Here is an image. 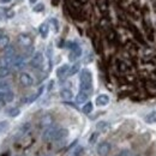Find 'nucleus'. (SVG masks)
<instances>
[{"mask_svg":"<svg viewBox=\"0 0 156 156\" xmlns=\"http://www.w3.org/2000/svg\"><path fill=\"white\" fill-rule=\"evenodd\" d=\"M89 98V94H87V93H84V91H79V94L77 95V98H76V102L77 103H85V101L88 100Z\"/></svg>","mask_w":156,"mask_h":156,"instance_id":"2eb2a0df","label":"nucleus"},{"mask_svg":"<svg viewBox=\"0 0 156 156\" xmlns=\"http://www.w3.org/2000/svg\"><path fill=\"white\" fill-rule=\"evenodd\" d=\"M43 62H44L43 54H42L41 52H36V53L34 54V57L31 58L30 65H31V67H34V69H41L42 65H43Z\"/></svg>","mask_w":156,"mask_h":156,"instance_id":"20e7f679","label":"nucleus"},{"mask_svg":"<svg viewBox=\"0 0 156 156\" xmlns=\"http://www.w3.org/2000/svg\"><path fill=\"white\" fill-rule=\"evenodd\" d=\"M83 113H85V114H89V113H91L93 112V103L91 102H87L84 106H83Z\"/></svg>","mask_w":156,"mask_h":156,"instance_id":"aec40b11","label":"nucleus"},{"mask_svg":"<svg viewBox=\"0 0 156 156\" xmlns=\"http://www.w3.org/2000/svg\"><path fill=\"white\" fill-rule=\"evenodd\" d=\"M20 85L28 88V87H31V85L34 84V79H33V77H31L29 73L22 72L20 75Z\"/></svg>","mask_w":156,"mask_h":156,"instance_id":"0eeeda50","label":"nucleus"},{"mask_svg":"<svg viewBox=\"0 0 156 156\" xmlns=\"http://www.w3.org/2000/svg\"><path fill=\"white\" fill-rule=\"evenodd\" d=\"M10 75V67H6V66H2L0 69V78L2 77H6Z\"/></svg>","mask_w":156,"mask_h":156,"instance_id":"5701e85b","label":"nucleus"},{"mask_svg":"<svg viewBox=\"0 0 156 156\" xmlns=\"http://www.w3.org/2000/svg\"><path fill=\"white\" fill-rule=\"evenodd\" d=\"M12 65H13V67H15V69L20 70V69H22V67L25 65V60H24V58H23V57L17 55V57H15V58H13Z\"/></svg>","mask_w":156,"mask_h":156,"instance_id":"1a4fd4ad","label":"nucleus"},{"mask_svg":"<svg viewBox=\"0 0 156 156\" xmlns=\"http://www.w3.org/2000/svg\"><path fill=\"white\" fill-rule=\"evenodd\" d=\"M35 1H36V0H30V2H31V4H33V2H35Z\"/></svg>","mask_w":156,"mask_h":156,"instance_id":"f704fd0d","label":"nucleus"},{"mask_svg":"<svg viewBox=\"0 0 156 156\" xmlns=\"http://www.w3.org/2000/svg\"><path fill=\"white\" fill-rule=\"evenodd\" d=\"M10 90H11L10 83L6 82V80H0V93L1 94H5V93H7Z\"/></svg>","mask_w":156,"mask_h":156,"instance_id":"4468645a","label":"nucleus"},{"mask_svg":"<svg viewBox=\"0 0 156 156\" xmlns=\"http://www.w3.org/2000/svg\"><path fill=\"white\" fill-rule=\"evenodd\" d=\"M52 124H53V117H52L51 114L43 115V117L41 118V120H40V126H41V127H48V126H51Z\"/></svg>","mask_w":156,"mask_h":156,"instance_id":"6e6552de","label":"nucleus"},{"mask_svg":"<svg viewBox=\"0 0 156 156\" xmlns=\"http://www.w3.org/2000/svg\"><path fill=\"white\" fill-rule=\"evenodd\" d=\"M78 71H79V64H75L70 70H69V72H67V75L69 76H73V75H76Z\"/></svg>","mask_w":156,"mask_h":156,"instance_id":"4be33fe9","label":"nucleus"},{"mask_svg":"<svg viewBox=\"0 0 156 156\" xmlns=\"http://www.w3.org/2000/svg\"><path fill=\"white\" fill-rule=\"evenodd\" d=\"M98 132H95V133H93V136L90 137V139H89V142H90V143H95V142H96V139H98Z\"/></svg>","mask_w":156,"mask_h":156,"instance_id":"c756f323","label":"nucleus"},{"mask_svg":"<svg viewBox=\"0 0 156 156\" xmlns=\"http://www.w3.org/2000/svg\"><path fill=\"white\" fill-rule=\"evenodd\" d=\"M60 96H61L62 100H65V101H70V100H72V98H73V94H72V91L70 89H62L60 91Z\"/></svg>","mask_w":156,"mask_h":156,"instance_id":"f8f14e48","label":"nucleus"},{"mask_svg":"<svg viewBox=\"0 0 156 156\" xmlns=\"http://www.w3.org/2000/svg\"><path fill=\"white\" fill-rule=\"evenodd\" d=\"M9 129V121H0V135Z\"/></svg>","mask_w":156,"mask_h":156,"instance_id":"bb28decb","label":"nucleus"},{"mask_svg":"<svg viewBox=\"0 0 156 156\" xmlns=\"http://www.w3.org/2000/svg\"><path fill=\"white\" fill-rule=\"evenodd\" d=\"M67 136H69V131L66 129H58V131H57V133L54 136V140H61V139L66 138Z\"/></svg>","mask_w":156,"mask_h":156,"instance_id":"9d476101","label":"nucleus"},{"mask_svg":"<svg viewBox=\"0 0 156 156\" xmlns=\"http://www.w3.org/2000/svg\"><path fill=\"white\" fill-rule=\"evenodd\" d=\"M83 155V148L82 147H78L75 151V156H82Z\"/></svg>","mask_w":156,"mask_h":156,"instance_id":"c85d7f7f","label":"nucleus"},{"mask_svg":"<svg viewBox=\"0 0 156 156\" xmlns=\"http://www.w3.org/2000/svg\"><path fill=\"white\" fill-rule=\"evenodd\" d=\"M87 1H88V0H80V2H82V4H84V2H87Z\"/></svg>","mask_w":156,"mask_h":156,"instance_id":"72a5a7b5","label":"nucleus"},{"mask_svg":"<svg viewBox=\"0 0 156 156\" xmlns=\"http://www.w3.org/2000/svg\"><path fill=\"white\" fill-rule=\"evenodd\" d=\"M118 70L120 72H126L127 71V65L124 61H118Z\"/></svg>","mask_w":156,"mask_h":156,"instance_id":"393cba45","label":"nucleus"},{"mask_svg":"<svg viewBox=\"0 0 156 156\" xmlns=\"http://www.w3.org/2000/svg\"><path fill=\"white\" fill-rule=\"evenodd\" d=\"M96 129H98V131H101V132H107L109 130V124L106 122V121H100L96 125Z\"/></svg>","mask_w":156,"mask_h":156,"instance_id":"f3484780","label":"nucleus"},{"mask_svg":"<svg viewBox=\"0 0 156 156\" xmlns=\"http://www.w3.org/2000/svg\"><path fill=\"white\" fill-rule=\"evenodd\" d=\"M43 9H44L43 4H37V5H35V6H34V11H35V12H40V11H43Z\"/></svg>","mask_w":156,"mask_h":156,"instance_id":"cd10ccee","label":"nucleus"},{"mask_svg":"<svg viewBox=\"0 0 156 156\" xmlns=\"http://www.w3.org/2000/svg\"><path fill=\"white\" fill-rule=\"evenodd\" d=\"M69 70H70V66H69V65H62V66H60L58 70H57V76H58L59 78L65 77V76L67 75Z\"/></svg>","mask_w":156,"mask_h":156,"instance_id":"ddd939ff","label":"nucleus"},{"mask_svg":"<svg viewBox=\"0 0 156 156\" xmlns=\"http://www.w3.org/2000/svg\"><path fill=\"white\" fill-rule=\"evenodd\" d=\"M20 113V108H10V109L7 111V114H9L10 117H17Z\"/></svg>","mask_w":156,"mask_h":156,"instance_id":"b1692460","label":"nucleus"},{"mask_svg":"<svg viewBox=\"0 0 156 156\" xmlns=\"http://www.w3.org/2000/svg\"><path fill=\"white\" fill-rule=\"evenodd\" d=\"M29 129H30V124H25V125H23L22 127L20 129V132H18V137L20 136H24L28 131H29Z\"/></svg>","mask_w":156,"mask_h":156,"instance_id":"412c9836","label":"nucleus"},{"mask_svg":"<svg viewBox=\"0 0 156 156\" xmlns=\"http://www.w3.org/2000/svg\"><path fill=\"white\" fill-rule=\"evenodd\" d=\"M111 149H112V147H111V144L108 142H102L98 145L96 151H98V154L100 156H107L111 153Z\"/></svg>","mask_w":156,"mask_h":156,"instance_id":"423d86ee","label":"nucleus"},{"mask_svg":"<svg viewBox=\"0 0 156 156\" xmlns=\"http://www.w3.org/2000/svg\"><path fill=\"white\" fill-rule=\"evenodd\" d=\"M108 103H109V98L105 94L98 95V98H96V105L98 106H107Z\"/></svg>","mask_w":156,"mask_h":156,"instance_id":"9b49d317","label":"nucleus"},{"mask_svg":"<svg viewBox=\"0 0 156 156\" xmlns=\"http://www.w3.org/2000/svg\"><path fill=\"white\" fill-rule=\"evenodd\" d=\"M80 91L90 94L93 91V75L89 70L84 69L80 72Z\"/></svg>","mask_w":156,"mask_h":156,"instance_id":"f257e3e1","label":"nucleus"},{"mask_svg":"<svg viewBox=\"0 0 156 156\" xmlns=\"http://www.w3.org/2000/svg\"><path fill=\"white\" fill-rule=\"evenodd\" d=\"M48 30H49V28H48V24H47V23L41 24V27L39 28V31H40V34H41V36H42L43 39H46V37H47V35H48Z\"/></svg>","mask_w":156,"mask_h":156,"instance_id":"a211bd4d","label":"nucleus"},{"mask_svg":"<svg viewBox=\"0 0 156 156\" xmlns=\"http://www.w3.org/2000/svg\"><path fill=\"white\" fill-rule=\"evenodd\" d=\"M13 16H15V11L13 10H7L6 11V17L7 18H12Z\"/></svg>","mask_w":156,"mask_h":156,"instance_id":"7c9ffc66","label":"nucleus"},{"mask_svg":"<svg viewBox=\"0 0 156 156\" xmlns=\"http://www.w3.org/2000/svg\"><path fill=\"white\" fill-rule=\"evenodd\" d=\"M10 44V37L7 35H2L0 37V49H5Z\"/></svg>","mask_w":156,"mask_h":156,"instance_id":"dca6fc26","label":"nucleus"},{"mask_svg":"<svg viewBox=\"0 0 156 156\" xmlns=\"http://www.w3.org/2000/svg\"><path fill=\"white\" fill-rule=\"evenodd\" d=\"M1 106H2V103H1V102H0V108H1Z\"/></svg>","mask_w":156,"mask_h":156,"instance_id":"c9c22d12","label":"nucleus"},{"mask_svg":"<svg viewBox=\"0 0 156 156\" xmlns=\"http://www.w3.org/2000/svg\"><path fill=\"white\" fill-rule=\"evenodd\" d=\"M67 46H69V48L72 49L71 53H70V60H71V61H75L76 59H78L82 55V48L78 46L77 43H75V42H69Z\"/></svg>","mask_w":156,"mask_h":156,"instance_id":"f03ea898","label":"nucleus"},{"mask_svg":"<svg viewBox=\"0 0 156 156\" xmlns=\"http://www.w3.org/2000/svg\"><path fill=\"white\" fill-rule=\"evenodd\" d=\"M58 2H59V0H52V4H53L54 6H57V5H58Z\"/></svg>","mask_w":156,"mask_h":156,"instance_id":"2f4dec72","label":"nucleus"},{"mask_svg":"<svg viewBox=\"0 0 156 156\" xmlns=\"http://www.w3.org/2000/svg\"><path fill=\"white\" fill-rule=\"evenodd\" d=\"M12 100H13V93H12L11 90L4 94V101H5V102H11Z\"/></svg>","mask_w":156,"mask_h":156,"instance_id":"a878e982","label":"nucleus"},{"mask_svg":"<svg viewBox=\"0 0 156 156\" xmlns=\"http://www.w3.org/2000/svg\"><path fill=\"white\" fill-rule=\"evenodd\" d=\"M17 40H18V43L24 48H31L33 46V39L28 34H20Z\"/></svg>","mask_w":156,"mask_h":156,"instance_id":"39448f33","label":"nucleus"},{"mask_svg":"<svg viewBox=\"0 0 156 156\" xmlns=\"http://www.w3.org/2000/svg\"><path fill=\"white\" fill-rule=\"evenodd\" d=\"M145 121L148 124H156V112H151L145 117Z\"/></svg>","mask_w":156,"mask_h":156,"instance_id":"6ab92c4d","label":"nucleus"},{"mask_svg":"<svg viewBox=\"0 0 156 156\" xmlns=\"http://www.w3.org/2000/svg\"><path fill=\"white\" fill-rule=\"evenodd\" d=\"M58 129L59 127H57V126H48V127L44 130L43 135H42V139H43V140H46V142L54 140V136H55V133H57Z\"/></svg>","mask_w":156,"mask_h":156,"instance_id":"7ed1b4c3","label":"nucleus"},{"mask_svg":"<svg viewBox=\"0 0 156 156\" xmlns=\"http://www.w3.org/2000/svg\"><path fill=\"white\" fill-rule=\"evenodd\" d=\"M11 0H0V2L1 4H7V2H10Z\"/></svg>","mask_w":156,"mask_h":156,"instance_id":"473e14b6","label":"nucleus"}]
</instances>
